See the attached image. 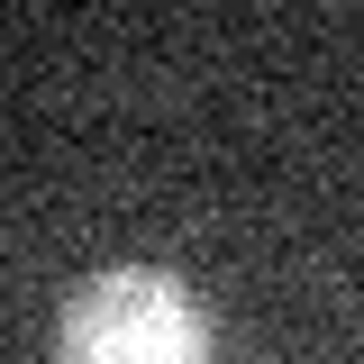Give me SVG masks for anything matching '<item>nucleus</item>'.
Masks as SVG:
<instances>
[{
    "label": "nucleus",
    "mask_w": 364,
    "mask_h": 364,
    "mask_svg": "<svg viewBox=\"0 0 364 364\" xmlns=\"http://www.w3.org/2000/svg\"><path fill=\"white\" fill-rule=\"evenodd\" d=\"M210 310L164 264H109L55 318V364H210Z\"/></svg>",
    "instance_id": "obj_1"
}]
</instances>
